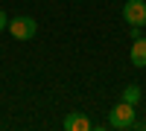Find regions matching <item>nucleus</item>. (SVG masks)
<instances>
[{"mask_svg": "<svg viewBox=\"0 0 146 131\" xmlns=\"http://www.w3.org/2000/svg\"><path fill=\"white\" fill-rule=\"evenodd\" d=\"M108 125L111 128H135V105L120 102L108 111Z\"/></svg>", "mask_w": 146, "mask_h": 131, "instance_id": "1", "label": "nucleus"}, {"mask_svg": "<svg viewBox=\"0 0 146 131\" xmlns=\"http://www.w3.org/2000/svg\"><path fill=\"white\" fill-rule=\"evenodd\" d=\"M64 128L67 131H91L94 125H91V120L85 114H70L67 120H64Z\"/></svg>", "mask_w": 146, "mask_h": 131, "instance_id": "5", "label": "nucleus"}, {"mask_svg": "<svg viewBox=\"0 0 146 131\" xmlns=\"http://www.w3.org/2000/svg\"><path fill=\"white\" fill-rule=\"evenodd\" d=\"M9 32H12V38H18V41H29V38H35V32H38V23L29 15H18V18L9 20Z\"/></svg>", "mask_w": 146, "mask_h": 131, "instance_id": "2", "label": "nucleus"}, {"mask_svg": "<svg viewBox=\"0 0 146 131\" xmlns=\"http://www.w3.org/2000/svg\"><path fill=\"white\" fill-rule=\"evenodd\" d=\"M123 18L129 26H146V0H126Z\"/></svg>", "mask_w": 146, "mask_h": 131, "instance_id": "3", "label": "nucleus"}, {"mask_svg": "<svg viewBox=\"0 0 146 131\" xmlns=\"http://www.w3.org/2000/svg\"><path fill=\"white\" fill-rule=\"evenodd\" d=\"M6 26H9V20H6V12L0 9V29H6Z\"/></svg>", "mask_w": 146, "mask_h": 131, "instance_id": "8", "label": "nucleus"}, {"mask_svg": "<svg viewBox=\"0 0 146 131\" xmlns=\"http://www.w3.org/2000/svg\"><path fill=\"white\" fill-rule=\"evenodd\" d=\"M140 29H143V26H129V35H131V41H135V38H140V35H143Z\"/></svg>", "mask_w": 146, "mask_h": 131, "instance_id": "7", "label": "nucleus"}, {"mask_svg": "<svg viewBox=\"0 0 146 131\" xmlns=\"http://www.w3.org/2000/svg\"><path fill=\"white\" fill-rule=\"evenodd\" d=\"M131 64L135 67H146V35H140V38H135V44H131Z\"/></svg>", "mask_w": 146, "mask_h": 131, "instance_id": "4", "label": "nucleus"}, {"mask_svg": "<svg viewBox=\"0 0 146 131\" xmlns=\"http://www.w3.org/2000/svg\"><path fill=\"white\" fill-rule=\"evenodd\" d=\"M123 102L137 105V102H140V88H137V85H126V88H123Z\"/></svg>", "mask_w": 146, "mask_h": 131, "instance_id": "6", "label": "nucleus"}]
</instances>
